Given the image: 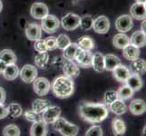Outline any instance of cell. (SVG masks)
I'll return each instance as SVG.
<instances>
[{
  "instance_id": "obj_33",
  "label": "cell",
  "mask_w": 146,
  "mask_h": 136,
  "mask_svg": "<svg viewBox=\"0 0 146 136\" xmlns=\"http://www.w3.org/2000/svg\"><path fill=\"white\" fill-rule=\"evenodd\" d=\"M78 45L76 43H71L67 47H65L64 49V58L69 59V60H74L75 54L78 51Z\"/></svg>"
},
{
  "instance_id": "obj_39",
  "label": "cell",
  "mask_w": 146,
  "mask_h": 136,
  "mask_svg": "<svg viewBox=\"0 0 146 136\" xmlns=\"http://www.w3.org/2000/svg\"><path fill=\"white\" fill-rule=\"evenodd\" d=\"M116 99H118V95L115 91H107V92L104 94V104L110 105Z\"/></svg>"
},
{
  "instance_id": "obj_13",
  "label": "cell",
  "mask_w": 146,
  "mask_h": 136,
  "mask_svg": "<svg viewBox=\"0 0 146 136\" xmlns=\"http://www.w3.org/2000/svg\"><path fill=\"white\" fill-rule=\"evenodd\" d=\"M31 16L36 19H43L48 15V7L44 3H35L30 10Z\"/></svg>"
},
{
  "instance_id": "obj_12",
  "label": "cell",
  "mask_w": 146,
  "mask_h": 136,
  "mask_svg": "<svg viewBox=\"0 0 146 136\" xmlns=\"http://www.w3.org/2000/svg\"><path fill=\"white\" fill-rule=\"evenodd\" d=\"M93 28L98 34H106L110 28V21L105 16H100L94 20Z\"/></svg>"
},
{
  "instance_id": "obj_44",
  "label": "cell",
  "mask_w": 146,
  "mask_h": 136,
  "mask_svg": "<svg viewBox=\"0 0 146 136\" xmlns=\"http://www.w3.org/2000/svg\"><path fill=\"white\" fill-rule=\"evenodd\" d=\"M8 115V109L3 103H0V119L6 118Z\"/></svg>"
},
{
  "instance_id": "obj_43",
  "label": "cell",
  "mask_w": 146,
  "mask_h": 136,
  "mask_svg": "<svg viewBox=\"0 0 146 136\" xmlns=\"http://www.w3.org/2000/svg\"><path fill=\"white\" fill-rule=\"evenodd\" d=\"M86 136H102L103 135V131L101 129L100 126H97V125H94V126H92L90 128L86 133H85Z\"/></svg>"
},
{
  "instance_id": "obj_4",
  "label": "cell",
  "mask_w": 146,
  "mask_h": 136,
  "mask_svg": "<svg viewBox=\"0 0 146 136\" xmlns=\"http://www.w3.org/2000/svg\"><path fill=\"white\" fill-rule=\"evenodd\" d=\"M60 27V21L59 19L54 16V15H47L46 17L42 19L41 23V28L46 33L51 34L54 33Z\"/></svg>"
},
{
  "instance_id": "obj_29",
  "label": "cell",
  "mask_w": 146,
  "mask_h": 136,
  "mask_svg": "<svg viewBox=\"0 0 146 136\" xmlns=\"http://www.w3.org/2000/svg\"><path fill=\"white\" fill-rule=\"evenodd\" d=\"M113 43L115 47H117L119 49H123L126 46L127 44H130V40L126 34H124L123 33H120V34H115L113 36Z\"/></svg>"
},
{
  "instance_id": "obj_49",
  "label": "cell",
  "mask_w": 146,
  "mask_h": 136,
  "mask_svg": "<svg viewBox=\"0 0 146 136\" xmlns=\"http://www.w3.org/2000/svg\"><path fill=\"white\" fill-rule=\"evenodd\" d=\"M2 8H3V4H2V1L0 0V12L2 11Z\"/></svg>"
},
{
  "instance_id": "obj_40",
  "label": "cell",
  "mask_w": 146,
  "mask_h": 136,
  "mask_svg": "<svg viewBox=\"0 0 146 136\" xmlns=\"http://www.w3.org/2000/svg\"><path fill=\"white\" fill-rule=\"evenodd\" d=\"M24 116L28 122L35 123V122H38V121H41V115H40V113L34 112L33 110L27 111V112L24 113Z\"/></svg>"
},
{
  "instance_id": "obj_45",
  "label": "cell",
  "mask_w": 146,
  "mask_h": 136,
  "mask_svg": "<svg viewBox=\"0 0 146 136\" xmlns=\"http://www.w3.org/2000/svg\"><path fill=\"white\" fill-rule=\"evenodd\" d=\"M5 101H6V92L2 87H0V103H4Z\"/></svg>"
},
{
  "instance_id": "obj_11",
  "label": "cell",
  "mask_w": 146,
  "mask_h": 136,
  "mask_svg": "<svg viewBox=\"0 0 146 136\" xmlns=\"http://www.w3.org/2000/svg\"><path fill=\"white\" fill-rule=\"evenodd\" d=\"M19 75L23 82L29 84L32 83L35 79L37 76V70L36 68L31 64H26L24 65V67L21 69V71H19Z\"/></svg>"
},
{
  "instance_id": "obj_48",
  "label": "cell",
  "mask_w": 146,
  "mask_h": 136,
  "mask_svg": "<svg viewBox=\"0 0 146 136\" xmlns=\"http://www.w3.org/2000/svg\"><path fill=\"white\" fill-rule=\"evenodd\" d=\"M135 1L138 2V3H144V4H145L146 0H135Z\"/></svg>"
},
{
  "instance_id": "obj_46",
  "label": "cell",
  "mask_w": 146,
  "mask_h": 136,
  "mask_svg": "<svg viewBox=\"0 0 146 136\" xmlns=\"http://www.w3.org/2000/svg\"><path fill=\"white\" fill-rule=\"evenodd\" d=\"M7 65V64H6L3 61H1V60H0V73H3L4 72V70H5V68H6Z\"/></svg>"
},
{
  "instance_id": "obj_10",
  "label": "cell",
  "mask_w": 146,
  "mask_h": 136,
  "mask_svg": "<svg viewBox=\"0 0 146 136\" xmlns=\"http://www.w3.org/2000/svg\"><path fill=\"white\" fill-rule=\"evenodd\" d=\"M61 114V109L58 106H50L46 108L43 112V114L41 115V120L44 122L46 124L53 123L54 121H56L58 117H60Z\"/></svg>"
},
{
  "instance_id": "obj_8",
  "label": "cell",
  "mask_w": 146,
  "mask_h": 136,
  "mask_svg": "<svg viewBox=\"0 0 146 136\" xmlns=\"http://www.w3.org/2000/svg\"><path fill=\"white\" fill-rule=\"evenodd\" d=\"M34 91L39 96L46 95L51 87L50 82L44 77H39L34 80Z\"/></svg>"
},
{
  "instance_id": "obj_20",
  "label": "cell",
  "mask_w": 146,
  "mask_h": 136,
  "mask_svg": "<svg viewBox=\"0 0 146 136\" xmlns=\"http://www.w3.org/2000/svg\"><path fill=\"white\" fill-rule=\"evenodd\" d=\"M146 34L145 33H143V31H135L131 38H129L130 40V44L134 45L136 47H143L146 44Z\"/></svg>"
},
{
  "instance_id": "obj_32",
  "label": "cell",
  "mask_w": 146,
  "mask_h": 136,
  "mask_svg": "<svg viewBox=\"0 0 146 136\" xmlns=\"http://www.w3.org/2000/svg\"><path fill=\"white\" fill-rule=\"evenodd\" d=\"M48 60H49V54L47 53V51H46V52L39 53L37 55H36V57H35V63H36V65L37 67L44 69L47 66Z\"/></svg>"
},
{
  "instance_id": "obj_42",
  "label": "cell",
  "mask_w": 146,
  "mask_h": 136,
  "mask_svg": "<svg viewBox=\"0 0 146 136\" xmlns=\"http://www.w3.org/2000/svg\"><path fill=\"white\" fill-rule=\"evenodd\" d=\"M34 48L36 49V51H37L38 53H42V52L47 51L46 42H44V40H42L41 38L36 40V41H35Z\"/></svg>"
},
{
  "instance_id": "obj_2",
  "label": "cell",
  "mask_w": 146,
  "mask_h": 136,
  "mask_svg": "<svg viewBox=\"0 0 146 136\" xmlns=\"http://www.w3.org/2000/svg\"><path fill=\"white\" fill-rule=\"evenodd\" d=\"M55 96L61 99L70 97L74 93V82L66 76H59L54 80L52 85Z\"/></svg>"
},
{
  "instance_id": "obj_21",
  "label": "cell",
  "mask_w": 146,
  "mask_h": 136,
  "mask_svg": "<svg viewBox=\"0 0 146 136\" xmlns=\"http://www.w3.org/2000/svg\"><path fill=\"white\" fill-rule=\"evenodd\" d=\"M123 54L124 58H126L129 61H133V60L139 57L140 49L139 47H136L134 45L129 44L124 48H123Z\"/></svg>"
},
{
  "instance_id": "obj_30",
  "label": "cell",
  "mask_w": 146,
  "mask_h": 136,
  "mask_svg": "<svg viewBox=\"0 0 146 136\" xmlns=\"http://www.w3.org/2000/svg\"><path fill=\"white\" fill-rule=\"evenodd\" d=\"M113 131L115 135H123L126 132V125L124 122L120 118H114L113 120Z\"/></svg>"
},
{
  "instance_id": "obj_3",
  "label": "cell",
  "mask_w": 146,
  "mask_h": 136,
  "mask_svg": "<svg viewBox=\"0 0 146 136\" xmlns=\"http://www.w3.org/2000/svg\"><path fill=\"white\" fill-rule=\"evenodd\" d=\"M54 130H56L62 135L64 136H75L77 135L79 128L75 124L69 123L64 118L58 117L56 121L53 123Z\"/></svg>"
},
{
  "instance_id": "obj_19",
  "label": "cell",
  "mask_w": 146,
  "mask_h": 136,
  "mask_svg": "<svg viewBox=\"0 0 146 136\" xmlns=\"http://www.w3.org/2000/svg\"><path fill=\"white\" fill-rule=\"evenodd\" d=\"M130 112L134 115H141L145 113L146 105L145 102L142 99H135L132 101L129 106Z\"/></svg>"
},
{
  "instance_id": "obj_16",
  "label": "cell",
  "mask_w": 146,
  "mask_h": 136,
  "mask_svg": "<svg viewBox=\"0 0 146 136\" xmlns=\"http://www.w3.org/2000/svg\"><path fill=\"white\" fill-rule=\"evenodd\" d=\"M131 17L135 18L136 20H143L146 16V8L144 3H138L136 2L133 4L130 9Z\"/></svg>"
},
{
  "instance_id": "obj_28",
  "label": "cell",
  "mask_w": 146,
  "mask_h": 136,
  "mask_svg": "<svg viewBox=\"0 0 146 136\" xmlns=\"http://www.w3.org/2000/svg\"><path fill=\"white\" fill-rule=\"evenodd\" d=\"M92 66L98 73L103 72L104 70V55L101 53H95L93 55Z\"/></svg>"
},
{
  "instance_id": "obj_36",
  "label": "cell",
  "mask_w": 146,
  "mask_h": 136,
  "mask_svg": "<svg viewBox=\"0 0 146 136\" xmlns=\"http://www.w3.org/2000/svg\"><path fill=\"white\" fill-rule=\"evenodd\" d=\"M93 24H94V18L91 16H84L83 17L80 18V26L83 30H90L93 28Z\"/></svg>"
},
{
  "instance_id": "obj_27",
  "label": "cell",
  "mask_w": 146,
  "mask_h": 136,
  "mask_svg": "<svg viewBox=\"0 0 146 136\" xmlns=\"http://www.w3.org/2000/svg\"><path fill=\"white\" fill-rule=\"evenodd\" d=\"M51 103L49 100H44V99H36L33 102L32 104V110L34 112H36L37 113H42L44 110L48 108Z\"/></svg>"
},
{
  "instance_id": "obj_5",
  "label": "cell",
  "mask_w": 146,
  "mask_h": 136,
  "mask_svg": "<svg viewBox=\"0 0 146 136\" xmlns=\"http://www.w3.org/2000/svg\"><path fill=\"white\" fill-rule=\"evenodd\" d=\"M80 18L81 17L77 15L68 13L64 17H63L60 25H62L64 29L68 30V31H73L80 26Z\"/></svg>"
},
{
  "instance_id": "obj_17",
  "label": "cell",
  "mask_w": 146,
  "mask_h": 136,
  "mask_svg": "<svg viewBox=\"0 0 146 136\" xmlns=\"http://www.w3.org/2000/svg\"><path fill=\"white\" fill-rule=\"evenodd\" d=\"M47 134V125L43 121L35 122L30 129V135L32 136H46Z\"/></svg>"
},
{
  "instance_id": "obj_6",
  "label": "cell",
  "mask_w": 146,
  "mask_h": 136,
  "mask_svg": "<svg viewBox=\"0 0 146 136\" xmlns=\"http://www.w3.org/2000/svg\"><path fill=\"white\" fill-rule=\"evenodd\" d=\"M74 60L76 61L79 66L84 68L92 67V60H93V54L90 51H85V50L78 49V51L75 54Z\"/></svg>"
},
{
  "instance_id": "obj_26",
  "label": "cell",
  "mask_w": 146,
  "mask_h": 136,
  "mask_svg": "<svg viewBox=\"0 0 146 136\" xmlns=\"http://www.w3.org/2000/svg\"><path fill=\"white\" fill-rule=\"evenodd\" d=\"M0 60L6 64H16L17 61V55L10 49H4L0 52Z\"/></svg>"
},
{
  "instance_id": "obj_25",
  "label": "cell",
  "mask_w": 146,
  "mask_h": 136,
  "mask_svg": "<svg viewBox=\"0 0 146 136\" xmlns=\"http://www.w3.org/2000/svg\"><path fill=\"white\" fill-rule=\"evenodd\" d=\"M110 110L115 114L122 115L125 113V112L127 111V106L124 103L123 100H121L118 98L110 104Z\"/></svg>"
},
{
  "instance_id": "obj_38",
  "label": "cell",
  "mask_w": 146,
  "mask_h": 136,
  "mask_svg": "<svg viewBox=\"0 0 146 136\" xmlns=\"http://www.w3.org/2000/svg\"><path fill=\"white\" fill-rule=\"evenodd\" d=\"M56 43H57V47L59 49L64 50L65 47H67L68 45L71 44V40H70L68 36L62 34L56 38Z\"/></svg>"
},
{
  "instance_id": "obj_24",
  "label": "cell",
  "mask_w": 146,
  "mask_h": 136,
  "mask_svg": "<svg viewBox=\"0 0 146 136\" xmlns=\"http://www.w3.org/2000/svg\"><path fill=\"white\" fill-rule=\"evenodd\" d=\"M104 69L107 71H113V70L121 64V60L119 57L113 54H106L104 56Z\"/></svg>"
},
{
  "instance_id": "obj_18",
  "label": "cell",
  "mask_w": 146,
  "mask_h": 136,
  "mask_svg": "<svg viewBox=\"0 0 146 136\" xmlns=\"http://www.w3.org/2000/svg\"><path fill=\"white\" fill-rule=\"evenodd\" d=\"M130 71L133 74H136L139 75H143L146 71V63L144 60L141 58H136L132 61L130 65Z\"/></svg>"
},
{
  "instance_id": "obj_23",
  "label": "cell",
  "mask_w": 146,
  "mask_h": 136,
  "mask_svg": "<svg viewBox=\"0 0 146 136\" xmlns=\"http://www.w3.org/2000/svg\"><path fill=\"white\" fill-rule=\"evenodd\" d=\"M2 74H4L5 79L8 80V81H12L19 75V69L16 65V64H7Z\"/></svg>"
},
{
  "instance_id": "obj_7",
  "label": "cell",
  "mask_w": 146,
  "mask_h": 136,
  "mask_svg": "<svg viewBox=\"0 0 146 136\" xmlns=\"http://www.w3.org/2000/svg\"><path fill=\"white\" fill-rule=\"evenodd\" d=\"M63 72L64 74V76H66L70 79L76 78L80 74V70L78 65L73 62V60L65 59L63 62Z\"/></svg>"
},
{
  "instance_id": "obj_31",
  "label": "cell",
  "mask_w": 146,
  "mask_h": 136,
  "mask_svg": "<svg viewBox=\"0 0 146 136\" xmlns=\"http://www.w3.org/2000/svg\"><path fill=\"white\" fill-rule=\"evenodd\" d=\"M77 45H78V47L82 50L91 51V50L94 49V43L90 36H82L78 40Z\"/></svg>"
},
{
  "instance_id": "obj_37",
  "label": "cell",
  "mask_w": 146,
  "mask_h": 136,
  "mask_svg": "<svg viewBox=\"0 0 146 136\" xmlns=\"http://www.w3.org/2000/svg\"><path fill=\"white\" fill-rule=\"evenodd\" d=\"M3 135H5V136H19L20 129L15 124H9L4 128Z\"/></svg>"
},
{
  "instance_id": "obj_1",
  "label": "cell",
  "mask_w": 146,
  "mask_h": 136,
  "mask_svg": "<svg viewBox=\"0 0 146 136\" xmlns=\"http://www.w3.org/2000/svg\"><path fill=\"white\" fill-rule=\"evenodd\" d=\"M79 114L90 123H98L107 118L108 109L104 103L82 102L79 105Z\"/></svg>"
},
{
  "instance_id": "obj_22",
  "label": "cell",
  "mask_w": 146,
  "mask_h": 136,
  "mask_svg": "<svg viewBox=\"0 0 146 136\" xmlns=\"http://www.w3.org/2000/svg\"><path fill=\"white\" fill-rule=\"evenodd\" d=\"M125 83L133 91H139L143 87V81L141 79V76L136 74H131Z\"/></svg>"
},
{
  "instance_id": "obj_14",
  "label": "cell",
  "mask_w": 146,
  "mask_h": 136,
  "mask_svg": "<svg viewBox=\"0 0 146 136\" xmlns=\"http://www.w3.org/2000/svg\"><path fill=\"white\" fill-rule=\"evenodd\" d=\"M26 36L29 40L36 41L42 36V28L37 24L31 23L26 27Z\"/></svg>"
},
{
  "instance_id": "obj_9",
  "label": "cell",
  "mask_w": 146,
  "mask_h": 136,
  "mask_svg": "<svg viewBox=\"0 0 146 136\" xmlns=\"http://www.w3.org/2000/svg\"><path fill=\"white\" fill-rule=\"evenodd\" d=\"M133 27V22L132 17L129 15H123L119 17L115 21V27L120 33H126L130 31Z\"/></svg>"
},
{
  "instance_id": "obj_41",
  "label": "cell",
  "mask_w": 146,
  "mask_h": 136,
  "mask_svg": "<svg viewBox=\"0 0 146 136\" xmlns=\"http://www.w3.org/2000/svg\"><path fill=\"white\" fill-rule=\"evenodd\" d=\"M46 45L47 48V51H53L57 48V43H56V37L54 36H49L46 40Z\"/></svg>"
},
{
  "instance_id": "obj_47",
  "label": "cell",
  "mask_w": 146,
  "mask_h": 136,
  "mask_svg": "<svg viewBox=\"0 0 146 136\" xmlns=\"http://www.w3.org/2000/svg\"><path fill=\"white\" fill-rule=\"evenodd\" d=\"M145 24H146V21H145V19H143V22L142 23V30H141V31H143V33H145Z\"/></svg>"
},
{
  "instance_id": "obj_15",
  "label": "cell",
  "mask_w": 146,
  "mask_h": 136,
  "mask_svg": "<svg viewBox=\"0 0 146 136\" xmlns=\"http://www.w3.org/2000/svg\"><path fill=\"white\" fill-rule=\"evenodd\" d=\"M131 74L132 73H131L130 69L125 66V65H123L121 64L113 70V77L116 79L118 82H121V83H125V81H126L127 78L130 76Z\"/></svg>"
},
{
  "instance_id": "obj_34",
  "label": "cell",
  "mask_w": 146,
  "mask_h": 136,
  "mask_svg": "<svg viewBox=\"0 0 146 136\" xmlns=\"http://www.w3.org/2000/svg\"><path fill=\"white\" fill-rule=\"evenodd\" d=\"M134 91L133 89H131L127 84L123 85V86L120 87L117 91V95L118 98L121 100H127L133 96Z\"/></svg>"
},
{
  "instance_id": "obj_35",
  "label": "cell",
  "mask_w": 146,
  "mask_h": 136,
  "mask_svg": "<svg viewBox=\"0 0 146 136\" xmlns=\"http://www.w3.org/2000/svg\"><path fill=\"white\" fill-rule=\"evenodd\" d=\"M8 115H10L12 118H17L19 117L22 114L23 110L21 105L17 103H12L8 105Z\"/></svg>"
}]
</instances>
